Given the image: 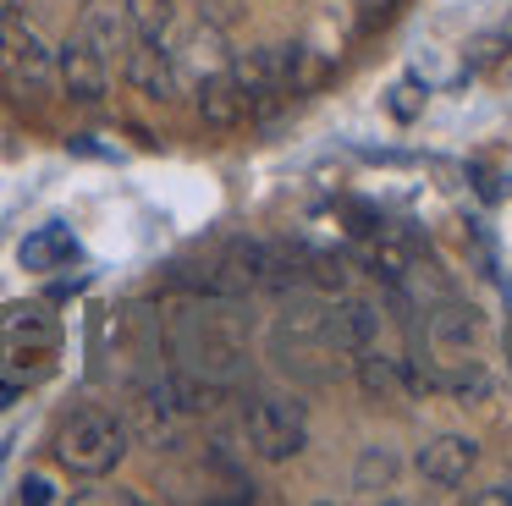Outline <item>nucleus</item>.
I'll return each mask as SVG.
<instances>
[{"instance_id":"f257e3e1","label":"nucleus","mask_w":512,"mask_h":506,"mask_svg":"<svg viewBox=\"0 0 512 506\" xmlns=\"http://www.w3.org/2000/svg\"><path fill=\"white\" fill-rule=\"evenodd\" d=\"M270 358L281 374H292L298 385H331L347 369V347L336 341L331 308H287V314L270 325Z\"/></svg>"},{"instance_id":"f03ea898","label":"nucleus","mask_w":512,"mask_h":506,"mask_svg":"<svg viewBox=\"0 0 512 506\" xmlns=\"http://www.w3.org/2000/svg\"><path fill=\"white\" fill-rule=\"evenodd\" d=\"M61 352V319L45 303H6L0 308V369L17 385L45 380Z\"/></svg>"},{"instance_id":"7ed1b4c3","label":"nucleus","mask_w":512,"mask_h":506,"mask_svg":"<svg viewBox=\"0 0 512 506\" xmlns=\"http://www.w3.org/2000/svg\"><path fill=\"white\" fill-rule=\"evenodd\" d=\"M56 457L78 479H105L127 457V424L116 413H105V407H78L56 429Z\"/></svg>"},{"instance_id":"20e7f679","label":"nucleus","mask_w":512,"mask_h":506,"mask_svg":"<svg viewBox=\"0 0 512 506\" xmlns=\"http://www.w3.org/2000/svg\"><path fill=\"white\" fill-rule=\"evenodd\" d=\"M243 435L254 457L265 462H292L309 446V413L292 396H248L243 402Z\"/></svg>"},{"instance_id":"39448f33","label":"nucleus","mask_w":512,"mask_h":506,"mask_svg":"<svg viewBox=\"0 0 512 506\" xmlns=\"http://www.w3.org/2000/svg\"><path fill=\"white\" fill-rule=\"evenodd\" d=\"M0 72H6V83L23 99L50 94V83H56V50H50L34 33V22H23L17 11L0 22Z\"/></svg>"},{"instance_id":"423d86ee","label":"nucleus","mask_w":512,"mask_h":506,"mask_svg":"<svg viewBox=\"0 0 512 506\" xmlns=\"http://www.w3.org/2000/svg\"><path fill=\"white\" fill-rule=\"evenodd\" d=\"M474 341H479V319H474V308L457 303L452 292L424 308V358L435 363V374H446V369L474 358Z\"/></svg>"},{"instance_id":"0eeeda50","label":"nucleus","mask_w":512,"mask_h":506,"mask_svg":"<svg viewBox=\"0 0 512 506\" xmlns=\"http://www.w3.org/2000/svg\"><path fill=\"white\" fill-rule=\"evenodd\" d=\"M122 72L138 94L160 99V105L182 94V66H177V50L166 44V33H133V44L122 55Z\"/></svg>"},{"instance_id":"6e6552de","label":"nucleus","mask_w":512,"mask_h":506,"mask_svg":"<svg viewBox=\"0 0 512 506\" xmlns=\"http://www.w3.org/2000/svg\"><path fill=\"white\" fill-rule=\"evenodd\" d=\"M56 83H61V94L78 99V105H100L105 88H111V61H100L83 39H67L56 55Z\"/></svg>"},{"instance_id":"1a4fd4ad","label":"nucleus","mask_w":512,"mask_h":506,"mask_svg":"<svg viewBox=\"0 0 512 506\" xmlns=\"http://www.w3.org/2000/svg\"><path fill=\"white\" fill-rule=\"evenodd\" d=\"M474 462H479V446L468 435H435L430 446H419L413 468H419L424 484H435V490H457V484H468Z\"/></svg>"},{"instance_id":"9d476101","label":"nucleus","mask_w":512,"mask_h":506,"mask_svg":"<svg viewBox=\"0 0 512 506\" xmlns=\"http://www.w3.org/2000/svg\"><path fill=\"white\" fill-rule=\"evenodd\" d=\"M72 39H83L94 55H100V61H122L127 44H133V22H127L122 0H89Z\"/></svg>"},{"instance_id":"9b49d317","label":"nucleus","mask_w":512,"mask_h":506,"mask_svg":"<svg viewBox=\"0 0 512 506\" xmlns=\"http://www.w3.org/2000/svg\"><path fill=\"white\" fill-rule=\"evenodd\" d=\"M199 116L210 121V127H237V121L248 116V99H243V88H237V77H232V66H221V72H204L199 77Z\"/></svg>"},{"instance_id":"f8f14e48","label":"nucleus","mask_w":512,"mask_h":506,"mask_svg":"<svg viewBox=\"0 0 512 506\" xmlns=\"http://www.w3.org/2000/svg\"><path fill=\"white\" fill-rule=\"evenodd\" d=\"M17 259H23V270H61V264L78 259V237L67 226H39L34 237H23Z\"/></svg>"},{"instance_id":"ddd939ff","label":"nucleus","mask_w":512,"mask_h":506,"mask_svg":"<svg viewBox=\"0 0 512 506\" xmlns=\"http://www.w3.org/2000/svg\"><path fill=\"white\" fill-rule=\"evenodd\" d=\"M397 451L391 446H364L358 451V468H353V490L358 495H391L397 490Z\"/></svg>"},{"instance_id":"4468645a","label":"nucleus","mask_w":512,"mask_h":506,"mask_svg":"<svg viewBox=\"0 0 512 506\" xmlns=\"http://www.w3.org/2000/svg\"><path fill=\"white\" fill-rule=\"evenodd\" d=\"M177 66H193V77L204 72H221V66H232V55H226V39L215 22H199V28L188 33V50H177Z\"/></svg>"},{"instance_id":"2eb2a0df","label":"nucleus","mask_w":512,"mask_h":506,"mask_svg":"<svg viewBox=\"0 0 512 506\" xmlns=\"http://www.w3.org/2000/svg\"><path fill=\"white\" fill-rule=\"evenodd\" d=\"M122 11L133 33H171V22H177V0H122Z\"/></svg>"},{"instance_id":"dca6fc26","label":"nucleus","mask_w":512,"mask_h":506,"mask_svg":"<svg viewBox=\"0 0 512 506\" xmlns=\"http://www.w3.org/2000/svg\"><path fill=\"white\" fill-rule=\"evenodd\" d=\"M424 99H430V88H424L419 77H402V83L391 88L386 105H391V116H397V121H413V116L424 110Z\"/></svg>"},{"instance_id":"f3484780","label":"nucleus","mask_w":512,"mask_h":506,"mask_svg":"<svg viewBox=\"0 0 512 506\" xmlns=\"http://www.w3.org/2000/svg\"><path fill=\"white\" fill-rule=\"evenodd\" d=\"M17 495H23V501H34V506H45V501H56V484H50L45 473H28Z\"/></svg>"},{"instance_id":"a211bd4d","label":"nucleus","mask_w":512,"mask_h":506,"mask_svg":"<svg viewBox=\"0 0 512 506\" xmlns=\"http://www.w3.org/2000/svg\"><path fill=\"white\" fill-rule=\"evenodd\" d=\"M17 391H23V385H17V380H0V413H6V407L17 402Z\"/></svg>"},{"instance_id":"6ab92c4d","label":"nucleus","mask_w":512,"mask_h":506,"mask_svg":"<svg viewBox=\"0 0 512 506\" xmlns=\"http://www.w3.org/2000/svg\"><path fill=\"white\" fill-rule=\"evenodd\" d=\"M12 11H17V0H0V22L12 17Z\"/></svg>"},{"instance_id":"aec40b11","label":"nucleus","mask_w":512,"mask_h":506,"mask_svg":"<svg viewBox=\"0 0 512 506\" xmlns=\"http://www.w3.org/2000/svg\"><path fill=\"white\" fill-rule=\"evenodd\" d=\"M507 358H512V325H507Z\"/></svg>"},{"instance_id":"412c9836","label":"nucleus","mask_w":512,"mask_h":506,"mask_svg":"<svg viewBox=\"0 0 512 506\" xmlns=\"http://www.w3.org/2000/svg\"><path fill=\"white\" fill-rule=\"evenodd\" d=\"M507 484H512V479H507Z\"/></svg>"}]
</instances>
